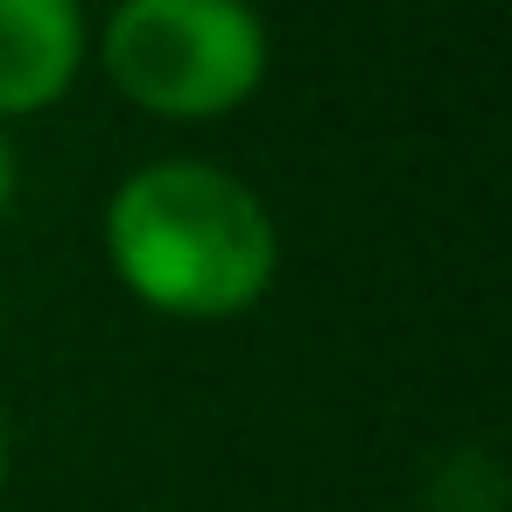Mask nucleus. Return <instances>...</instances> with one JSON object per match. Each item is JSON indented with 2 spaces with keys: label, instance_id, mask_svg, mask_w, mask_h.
I'll return each instance as SVG.
<instances>
[{
  "label": "nucleus",
  "instance_id": "39448f33",
  "mask_svg": "<svg viewBox=\"0 0 512 512\" xmlns=\"http://www.w3.org/2000/svg\"><path fill=\"white\" fill-rule=\"evenodd\" d=\"M8 470H15V421L0 407V484H8Z\"/></svg>",
  "mask_w": 512,
  "mask_h": 512
},
{
  "label": "nucleus",
  "instance_id": "f257e3e1",
  "mask_svg": "<svg viewBox=\"0 0 512 512\" xmlns=\"http://www.w3.org/2000/svg\"><path fill=\"white\" fill-rule=\"evenodd\" d=\"M113 281L169 323H232L281 281L274 204L211 155H155L127 169L99 211Z\"/></svg>",
  "mask_w": 512,
  "mask_h": 512
},
{
  "label": "nucleus",
  "instance_id": "f03ea898",
  "mask_svg": "<svg viewBox=\"0 0 512 512\" xmlns=\"http://www.w3.org/2000/svg\"><path fill=\"white\" fill-rule=\"evenodd\" d=\"M106 85L169 127H211L260 99L274 36L253 0H120L92 29Z\"/></svg>",
  "mask_w": 512,
  "mask_h": 512
},
{
  "label": "nucleus",
  "instance_id": "7ed1b4c3",
  "mask_svg": "<svg viewBox=\"0 0 512 512\" xmlns=\"http://www.w3.org/2000/svg\"><path fill=\"white\" fill-rule=\"evenodd\" d=\"M92 71L85 0H0V127L43 120Z\"/></svg>",
  "mask_w": 512,
  "mask_h": 512
},
{
  "label": "nucleus",
  "instance_id": "20e7f679",
  "mask_svg": "<svg viewBox=\"0 0 512 512\" xmlns=\"http://www.w3.org/2000/svg\"><path fill=\"white\" fill-rule=\"evenodd\" d=\"M15 197H22V155H15V134L0 127V225H8Z\"/></svg>",
  "mask_w": 512,
  "mask_h": 512
}]
</instances>
